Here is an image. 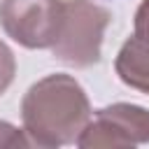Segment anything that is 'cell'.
<instances>
[{
	"label": "cell",
	"mask_w": 149,
	"mask_h": 149,
	"mask_svg": "<svg viewBox=\"0 0 149 149\" xmlns=\"http://www.w3.org/2000/svg\"><path fill=\"white\" fill-rule=\"evenodd\" d=\"M91 119V102L72 74H47L21 100L23 133L30 147L56 149L72 144Z\"/></svg>",
	"instance_id": "cell-1"
},
{
	"label": "cell",
	"mask_w": 149,
	"mask_h": 149,
	"mask_svg": "<svg viewBox=\"0 0 149 149\" xmlns=\"http://www.w3.org/2000/svg\"><path fill=\"white\" fill-rule=\"evenodd\" d=\"M109 21L112 14L93 0H63L61 28L51 44L54 56L77 70L95 65Z\"/></svg>",
	"instance_id": "cell-2"
},
{
	"label": "cell",
	"mask_w": 149,
	"mask_h": 149,
	"mask_svg": "<svg viewBox=\"0 0 149 149\" xmlns=\"http://www.w3.org/2000/svg\"><path fill=\"white\" fill-rule=\"evenodd\" d=\"M149 142V109L133 102H114L95 109L74 144L79 149L137 147Z\"/></svg>",
	"instance_id": "cell-3"
},
{
	"label": "cell",
	"mask_w": 149,
	"mask_h": 149,
	"mask_svg": "<svg viewBox=\"0 0 149 149\" xmlns=\"http://www.w3.org/2000/svg\"><path fill=\"white\" fill-rule=\"evenodd\" d=\"M63 16V0H0L2 30L26 49H51Z\"/></svg>",
	"instance_id": "cell-4"
},
{
	"label": "cell",
	"mask_w": 149,
	"mask_h": 149,
	"mask_svg": "<svg viewBox=\"0 0 149 149\" xmlns=\"http://www.w3.org/2000/svg\"><path fill=\"white\" fill-rule=\"evenodd\" d=\"M114 70L126 86L149 95V0H142L135 9L133 35L119 49Z\"/></svg>",
	"instance_id": "cell-5"
},
{
	"label": "cell",
	"mask_w": 149,
	"mask_h": 149,
	"mask_svg": "<svg viewBox=\"0 0 149 149\" xmlns=\"http://www.w3.org/2000/svg\"><path fill=\"white\" fill-rule=\"evenodd\" d=\"M14 74H16V58H14V51L0 40V95L12 86Z\"/></svg>",
	"instance_id": "cell-6"
},
{
	"label": "cell",
	"mask_w": 149,
	"mask_h": 149,
	"mask_svg": "<svg viewBox=\"0 0 149 149\" xmlns=\"http://www.w3.org/2000/svg\"><path fill=\"white\" fill-rule=\"evenodd\" d=\"M0 147H30L23 128L12 126L9 121H0Z\"/></svg>",
	"instance_id": "cell-7"
}]
</instances>
